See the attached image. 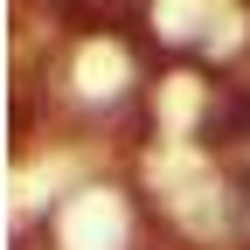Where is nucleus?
Returning a JSON list of instances; mask_svg holds the SVG:
<instances>
[{
	"instance_id": "obj_1",
	"label": "nucleus",
	"mask_w": 250,
	"mask_h": 250,
	"mask_svg": "<svg viewBox=\"0 0 250 250\" xmlns=\"http://www.w3.org/2000/svg\"><path fill=\"white\" fill-rule=\"evenodd\" d=\"M208 139H223V146L250 139V90H236V98H229L223 111H208Z\"/></svg>"
},
{
	"instance_id": "obj_2",
	"label": "nucleus",
	"mask_w": 250,
	"mask_h": 250,
	"mask_svg": "<svg viewBox=\"0 0 250 250\" xmlns=\"http://www.w3.org/2000/svg\"><path fill=\"white\" fill-rule=\"evenodd\" d=\"M236 229H243V236H250V174H243V181H236Z\"/></svg>"
}]
</instances>
